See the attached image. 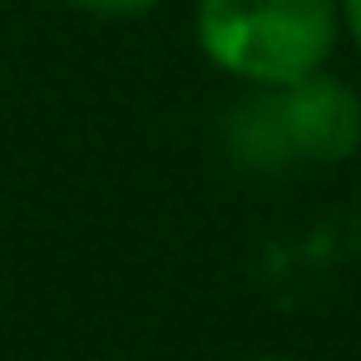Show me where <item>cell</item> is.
<instances>
[{
	"label": "cell",
	"mask_w": 361,
	"mask_h": 361,
	"mask_svg": "<svg viewBox=\"0 0 361 361\" xmlns=\"http://www.w3.org/2000/svg\"><path fill=\"white\" fill-rule=\"evenodd\" d=\"M336 0H198V50L243 85H287L336 50Z\"/></svg>",
	"instance_id": "obj_2"
},
{
	"label": "cell",
	"mask_w": 361,
	"mask_h": 361,
	"mask_svg": "<svg viewBox=\"0 0 361 361\" xmlns=\"http://www.w3.org/2000/svg\"><path fill=\"white\" fill-rule=\"evenodd\" d=\"M60 6H70L80 16H94V20H139L159 0H60Z\"/></svg>",
	"instance_id": "obj_3"
},
{
	"label": "cell",
	"mask_w": 361,
	"mask_h": 361,
	"mask_svg": "<svg viewBox=\"0 0 361 361\" xmlns=\"http://www.w3.org/2000/svg\"><path fill=\"white\" fill-rule=\"evenodd\" d=\"M336 11H341V25H346V35L361 45V0H336Z\"/></svg>",
	"instance_id": "obj_4"
},
{
	"label": "cell",
	"mask_w": 361,
	"mask_h": 361,
	"mask_svg": "<svg viewBox=\"0 0 361 361\" xmlns=\"http://www.w3.org/2000/svg\"><path fill=\"white\" fill-rule=\"evenodd\" d=\"M228 159L247 173H282L287 164H346L361 149V94L312 70L287 85H252L228 124Z\"/></svg>",
	"instance_id": "obj_1"
},
{
	"label": "cell",
	"mask_w": 361,
	"mask_h": 361,
	"mask_svg": "<svg viewBox=\"0 0 361 361\" xmlns=\"http://www.w3.org/2000/svg\"><path fill=\"white\" fill-rule=\"evenodd\" d=\"M252 361H292V356H252Z\"/></svg>",
	"instance_id": "obj_5"
}]
</instances>
